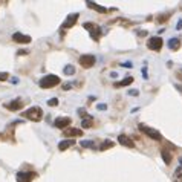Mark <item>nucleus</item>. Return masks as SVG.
I'll list each match as a JSON object with an SVG mask.
<instances>
[{"instance_id": "5701e85b", "label": "nucleus", "mask_w": 182, "mask_h": 182, "mask_svg": "<svg viewBox=\"0 0 182 182\" xmlns=\"http://www.w3.org/2000/svg\"><path fill=\"white\" fill-rule=\"evenodd\" d=\"M81 126H83V128H87V127H91V126H92V116H89L87 119H84Z\"/></svg>"}, {"instance_id": "1a4fd4ad", "label": "nucleus", "mask_w": 182, "mask_h": 182, "mask_svg": "<svg viewBox=\"0 0 182 182\" xmlns=\"http://www.w3.org/2000/svg\"><path fill=\"white\" fill-rule=\"evenodd\" d=\"M34 178H35V173H26V171L17 173V182H31Z\"/></svg>"}, {"instance_id": "2f4dec72", "label": "nucleus", "mask_w": 182, "mask_h": 182, "mask_svg": "<svg viewBox=\"0 0 182 182\" xmlns=\"http://www.w3.org/2000/svg\"><path fill=\"white\" fill-rule=\"evenodd\" d=\"M179 162H181V167H182V158H179Z\"/></svg>"}, {"instance_id": "f03ea898", "label": "nucleus", "mask_w": 182, "mask_h": 182, "mask_svg": "<svg viewBox=\"0 0 182 182\" xmlns=\"http://www.w3.org/2000/svg\"><path fill=\"white\" fill-rule=\"evenodd\" d=\"M23 118H28L31 121H40L43 118V110L40 109V107H37V106L35 107H31L26 112H23Z\"/></svg>"}, {"instance_id": "473e14b6", "label": "nucleus", "mask_w": 182, "mask_h": 182, "mask_svg": "<svg viewBox=\"0 0 182 182\" xmlns=\"http://www.w3.org/2000/svg\"><path fill=\"white\" fill-rule=\"evenodd\" d=\"M0 136H2V133H0Z\"/></svg>"}, {"instance_id": "aec40b11", "label": "nucleus", "mask_w": 182, "mask_h": 182, "mask_svg": "<svg viewBox=\"0 0 182 182\" xmlns=\"http://www.w3.org/2000/svg\"><path fill=\"white\" fill-rule=\"evenodd\" d=\"M63 72H64V75H73L75 73V68H73L72 64H66L64 69H63Z\"/></svg>"}, {"instance_id": "dca6fc26", "label": "nucleus", "mask_w": 182, "mask_h": 182, "mask_svg": "<svg viewBox=\"0 0 182 182\" xmlns=\"http://www.w3.org/2000/svg\"><path fill=\"white\" fill-rule=\"evenodd\" d=\"M132 83H133V77H126L124 80H121V81L115 83V87H124V86H130Z\"/></svg>"}, {"instance_id": "39448f33", "label": "nucleus", "mask_w": 182, "mask_h": 182, "mask_svg": "<svg viewBox=\"0 0 182 182\" xmlns=\"http://www.w3.org/2000/svg\"><path fill=\"white\" fill-rule=\"evenodd\" d=\"M83 26H84V29L89 31V34H91L93 40H100V35H101V28L100 26H96L93 23H84Z\"/></svg>"}, {"instance_id": "9d476101", "label": "nucleus", "mask_w": 182, "mask_h": 182, "mask_svg": "<svg viewBox=\"0 0 182 182\" xmlns=\"http://www.w3.org/2000/svg\"><path fill=\"white\" fill-rule=\"evenodd\" d=\"M21 106H23V101H21V100H14V101L5 104V107H6L8 110H11V112H17V110H20L21 109Z\"/></svg>"}, {"instance_id": "f8f14e48", "label": "nucleus", "mask_w": 182, "mask_h": 182, "mask_svg": "<svg viewBox=\"0 0 182 182\" xmlns=\"http://www.w3.org/2000/svg\"><path fill=\"white\" fill-rule=\"evenodd\" d=\"M12 40L17 41V43H31V37L25 35V34H21V32H14V34H12Z\"/></svg>"}, {"instance_id": "7ed1b4c3", "label": "nucleus", "mask_w": 182, "mask_h": 182, "mask_svg": "<svg viewBox=\"0 0 182 182\" xmlns=\"http://www.w3.org/2000/svg\"><path fill=\"white\" fill-rule=\"evenodd\" d=\"M139 130H142L144 133H146L148 138H152V139H155V141H162V136H161V133L158 132V130H155V128L148 127L146 124H139Z\"/></svg>"}, {"instance_id": "a211bd4d", "label": "nucleus", "mask_w": 182, "mask_h": 182, "mask_svg": "<svg viewBox=\"0 0 182 182\" xmlns=\"http://www.w3.org/2000/svg\"><path fill=\"white\" fill-rule=\"evenodd\" d=\"M173 182H182V167H178L173 173Z\"/></svg>"}, {"instance_id": "f257e3e1", "label": "nucleus", "mask_w": 182, "mask_h": 182, "mask_svg": "<svg viewBox=\"0 0 182 182\" xmlns=\"http://www.w3.org/2000/svg\"><path fill=\"white\" fill-rule=\"evenodd\" d=\"M38 84H40L41 89L55 87V86L60 84V77H57V75H46V77H43V78L38 81Z\"/></svg>"}, {"instance_id": "9b49d317", "label": "nucleus", "mask_w": 182, "mask_h": 182, "mask_svg": "<svg viewBox=\"0 0 182 182\" xmlns=\"http://www.w3.org/2000/svg\"><path fill=\"white\" fill-rule=\"evenodd\" d=\"M63 133H64V136H68V139H73L75 136H81L83 130H80V128H66Z\"/></svg>"}, {"instance_id": "412c9836", "label": "nucleus", "mask_w": 182, "mask_h": 182, "mask_svg": "<svg viewBox=\"0 0 182 182\" xmlns=\"http://www.w3.org/2000/svg\"><path fill=\"white\" fill-rule=\"evenodd\" d=\"M110 147H113V142H112V141H104V142L100 146V150H107Z\"/></svg>"}, {"instance_id": "393cba45", "label": "nucleus", "mask_w": 182, "mask_h": 182, "mask_svg": "<svg viewBox=\"0 0 182 182\" xmlns=\"http://www.w3.org/2000/svg\"><path fill=\"white\" fill-rule=\"evenodd\" d=\"M128 95H130V96H138V95H139V92L135 91V89H132V91H128Z\"/></svg>"}, {"instance_id": "bb28decb", "label": "nucleus", "mask_w": 182, "mask_h": 182, "mask_svg": "<svg viewBox=\"0 0 182 182\" xmlns=\"http://www.w3.org/2000/svg\"><path fill=\"white\" fill-rule=\"evenodd\" d=\"M17 54L18 55H25V54H29V51H28V49H20Z\"/></svg>"}, {"instance_id": "2eb2a0df", "label": "nucleus", "mask_w": 182, "mask_h": 182, "mask_svg": "<svg viewBox=\"0 0 182 182\" xmlns=\"http://www.w3.org/2000/svg\"><path fill=\"white\" fill-rule=\"evenodd\" d=\"M168 48H170V51H178V49L181 48L179 38H170V40H168Z\"/></svg>"}, {"instance_id": "20e7f679", "label": "nucleus", "mask_w": 182, "mask_h": 182, "mask_svg": "<svg viewBox=\"0 0 182 182\" xmlns=\"http://www.w3.org/2000/svg\"><path fill=\"white\" fill-rule=\"evenodd\" d=\"M162 44H164V41H162L161 37H150L148 41H147V48L150 51H161Z\"/></svg>"}, {"instance_id": "f3484780", "label": "nucleus", "mask_w": 182, "mask_h": 182, "mask_svg": "<svg viewBox=\"0 0 182 182\" xmlns=\"http://www.w3.org/2000/svg\"><path fill=\"white\" fill-rule=\"evenodd\" d=\"M86 5H87V6H91L92 9L98 11V12H107V9H106L104 6H100V5H96L95 2H86Z\"/></svg>"}, {"instance_id": "0eeeda50", "label": "nucleus", "mask_w": 182, "mask_h": 182, "mask_svg": "<svg viewBox=\"0 0 182 182\" xmlns=\"http://www.w3.org/2000/svg\"><path fill=\"white\" fill-rule=\"evenodd\" d=\"M71 121H72V119H71L69 116L57 118V119H55V123H54V126H55L57 128H63V130H64V128H66L68 126H69V124H71Z\"/></svg>"}, {"instance_id": "7c9ffc66", "label": "nucleus", "mask_w": 182, "mask_h": 182, "mask_svg": "<svg viewBox=\"0 0 182 182\" xmlns=\"http://www.w3.org/2000/svg\"><path fill=\"white\" fill-rule=\"evenodd\" d=\"M142 77H144V78H147V72H146V68H144V69H142Z\"/></svg>"}, {"instance_id": "6e6552de", "label": "nucleus", "mask_w": 182, "mask_h": 182, "mask_svg": "<svg viewBox=\"0 0 182 182\" xmlns=\"http://www.w3.org/2000/svg\"><path fill=\"white\" fill-rule=\"evenodd\" d=\"M80 17V14L78 12H73V14H69L68 18H66V21L63 23V29H68V28H72L73 25L77 23V18Z\"/></svg>"}, {"instance_id": "423d86ee", "label": "nucleus", "mask_w": 182, "mask_h": 182, "mask_svg": "<svg viewBox=\"0 0 182 182\" xmlns=\"http://www.w3.org/2000/svg\"><path fill=\"white\" fill-rule=\"evenodd\" d=\"M80 64H81L83 68L89 69V68H92V66L95 64V57H93V55H81V57H80Z\"/></svg>"}, {"instance_id": "4be33fe9", "label": "nucleus", "mask_w": 182, "mask_h": 182, "mask_svg": "<svg viewBox=\"0 0 182 182\" xmlns=\"http://www.w3.org/2000/svg\"><path fill=\"white\" fill-rule=\"evenodd\" d=\"M81 147H89V148H96V146L93 144V141H81Z\"/></svg>"}, {"instance_id": "4468645a", "label": "nucleus", "mask_w": 182, "mask_h": 182, "mask_svg": "<svg viewBox=\"0 0 182 182\" xmlns=\"http://www.w3.org/2000/svg\"><path fill=\"white\" fill-rule=\"evenodd\" d=\"M75 144V139H63L61 142H58V150H66V148H69L71 146Z\"/></svg>"}, {"instance_id": "c85d7f7f", "label": "nucleus", "mask_w": 182, "mask_h": 182, "mask_svg": "<svg viewBox=\"0 0 182 182\" xmlns=\"http://www.w3.org/2000/svg\"><path fill=\"white\" fill-rule=\"evenodd\" d=\"M176 29H182V20L178 21V25H176Z\"/></svg>"}, {"instance_id": "6ab92c4d", "label": "nucleus", "mask_w": 182, "mask_h": 182, "mask_svg": "<svg viewBox=\"0 0 182 182\" xmlns=\"http://www.w3.org/2000/svg\"><path fill=\"white\" fill-rule=\"evenodd\" d=\"M161 156H162V159H164V162L167 165L171 164V155H170L167 150H162V152H161Z\"/></svg>"}, {"instance_id": "ddd939ff", "label": "nucleus", "mask_w": 182, "mask_h": 182, "mask_svg": "<svg viewBox=\"0 0 182 182\" xmlns=\"http://www.w3.org/2000/svg\"><path fill=\"white\" fill-rule=\"evenodd\" d=\"M118 142H119L121 146L128 147V148H133V147H135V142H133L128 136H126V135H119V136H118Z\"/></svg>"}, {"instance_id": "b1692460", "label": "nucleus", "mask_w": 182, "mask_h": 182, "mask_svg": "<svg viewBox=\"0 0 182 182\" xmlns=\"http://www.w3.org/2000/svg\"><path fill=\"white\" fill-rule=\"evenodd\" d=\"M48 104H49L51 107H54V106L58 104V100H57V98H52V100H49V101H48Z\"/></svg>"}, {"instance_id": "cd10ccee", "label": "nucleus", "mask_w": 182, "mask_h": 182, "mask_svg": "<svg viewBox=\"0 0 182 182\" xmlns=\"http://www.w3.org/2000/svg\"><path fill=\"white\" fill-rule=\"evenodd\" d=\"M96 107H98V110H106L107 109V106H106V104H98Z\"/></svg>"}, {"instance_id": "a878e982", "label": "nucleus", "mask_w": 182, "mask_h": 182, "mask_svg": "<svg viewBox=\"0 0 182 182\" xmlns=\"http://www.w3.org/2000/svg\"><path fill=\"white\" fill-rule=\"evenodd\" d=\"M6 78H8V73L0 72V81H3V80H6Z\"/></svg>"}, {"instance_id": "c756f323", "label": "nucleus", "mask_w": 182, "mask_h": 182, "mask_svg": "<svg viewBox=\"0 0 182 182\" xmlns=\"http://www.w3.org/2000/svg\"><path fill=\"white\" fill-rule=\"evenodd\" d=\"M11 83H14V84H17V83H18V78H17V77H14V78L11 80Z\"/></svg>"}]
</instances>
